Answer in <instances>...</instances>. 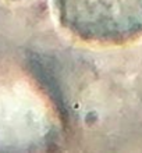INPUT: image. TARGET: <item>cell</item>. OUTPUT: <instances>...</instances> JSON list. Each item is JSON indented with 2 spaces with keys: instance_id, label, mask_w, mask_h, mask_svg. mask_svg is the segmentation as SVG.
<instances>
[{
  "instance_id": "1",
  "label": "cell",
  "mask_w": 142,
  "mask_h": 153,
  "mask_svg": "<svg viewBox=\"0 0 142 153\" xmlns=\"http://www.w3.org/2000/svg\"><path fill=\"white\" fill-rule=\"evenodd\" d=\"M61 28L97 46H123L142 39V0H53Z\"/></svg>"
}]
</instances>
